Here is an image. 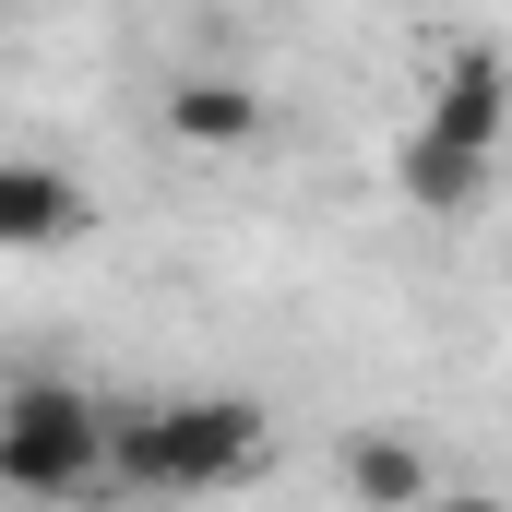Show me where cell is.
<instances>
[{
  "mask_svg": "<svg viewBox=\"0 0 512 512\" xmlns=\"http://www.w3.org/2000/svg\"><path fill=\"white\" fill-rule=\"evenodd\" d=\"M167 131L203 143V155H239V143H262V96H251V84H227V72H191V84L167 96Z\"/></svg>",
  "mask_w": 512,
  "mask_h": 512,
  "instance_id": "cell-5",
  "label": "cell"
},
{
  "mask_svg": "<svg viewBox=\"0 0 512 512\" xmlns=\"http://www.w3.org/2000/svg\"><path fill=\"white\" fill-rule=\"evenodd\" d=\"M417 131H441V143H465V155H501V131H512V72H501V48H441V84H429V120Z\"/></svg>",
  "mask_w": 512,
  "mask_h": 512,
  "instance_id": "cell-3",
  "label": "cell"
},
{
  "mask_svg": "<svg viewBox=\"0 0 512 512\" xmlns=\"http://www.w3.org/2000/svg\"><path fill=\"white\" fill-rule=\"evenodd\" d=\"M262 453L251 393H191V405H143L120 417V489H227Z\"/></svg>",
  "mask_w": 512,
  "mask_h": 512,
  "instance_id": "cell-2",
  "label": "cell"
},
{
  "mask_svg": "<svg viewBox=\"0 0 512 512\" xmlns=\"http://www.w3.org/2000/svg\"><path fill=\"white\" fill-rule=\"evenodd\" d=\"M72 227H96V203H84L48 155H12V167H0V239H12V251H60Z\"/></svg>",
  "mask_w": 512,
  "mask_h": 512,
  "instance_id": "cell-4",
  "label": "cell"
},
{
  "mask_svg": "<svg viewBox=\"0 0 512 512\" xmlns=\"http://www.w3.org/2000/svg\"><path fill=\"white\" fill-rule=\"evenodd\" d=\"M393 179H405V203H417V215H477V191H489V155H465V143H441V131H405Z\"/></svg>",
  "mask_w": 512,
  "mask_h": 512,
  "instance_id": "cell-6",
  "label": "cell"
},
{
  "mask_svg": "<svg viewBox=\"0 0 512 512\" xmlns=\"http://www.w3.org/2000/svg\"><path fill=\"white\" fill-rule=\"evenodd\" d=\"M346 489L358 501H429V465L405 441H346Z\"/></svg>",
  "mask_w": 512,
  "mask_h": 512,
  "instance_id": "cell-7",
  "label": "cell"
},
{
  "mask_svg": "<svg viewBox=\"0 0 512 512\" xmlns=\"http://www.w3.org/2000/svg\"><path fill=\"white\" fill-rule=\"evenodd\" d=\"M0 489H36V501L120 489V417L72 382H12L0 393Z\"/></svg>",
  "mask_w": 512,
  "mask_h": 512,
  "instance_id": "cell-1",
  "label": "cell"
}]
</instances>
